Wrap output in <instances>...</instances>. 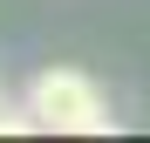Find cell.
Here are the masks:
<instances>
[{
    "mask_svg": "<svg viewBox=\"0 0 150 143\" xmlns=\"http://www.w3.org/2000/svg\"><path fill=\"white\" fill-rule=\"evenodd\" d=\"M21 130H34V109H28V102L14 109L7 95H0V136H21Z\"/></svg>",
    "mask_w": 150,
    "mask_h": 143,
    "instance_id": "2",
    "label": "cell"
},
{
    "mask_svg": "<svg viewBox=\"0 0 150 143\" xmlns=\"http://www.w3.org/2000/svg\"><path fill=\"white\" fill-rule=\"evenodd\" d=\"M28 109H34V130H68V136H109L116 130L109 95L82 68H41L28 82Z\"/></svg>",
    "mask_w": 150,
    "mask_h": 143,
    "instance_id": "1",
    "label": "cell"
}]
</instances>
